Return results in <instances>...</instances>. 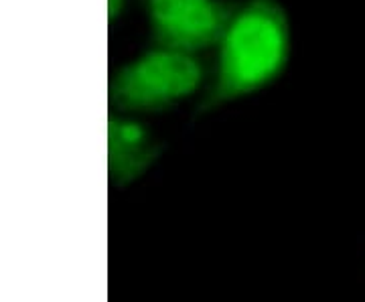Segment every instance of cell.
Instances as JSON below:
<instances>
[{
  "instance_id": "277c9868",
  "label": "cell",
  "mask_w": 365,
  "mask_h": 302,
  "mask_svg": "<svg viewBox=\"0 0 365 302\" xmlns=\"http://www.w3.org/2000/svg\"><path fill=\"white\" fill-rule=\"evenodd\" d=\"M163 145L138 120L110 116L108 120V172L116 187H126L148 171L160 157Z\"/></svg>"
},
{
  "instance_id": "6da1fadb",
  "label": "cell",
  "mask_w": 365,
  "mask_h": 302,
  "mask_svg": "<svg viewBox=\"0 0 365 302\" xmlns=\"http://www.w3.org/2000/svg\"><path fill=\"white\" fill-rule=\"evenodd\" d=\"M290 55L292 26L284 4L280 0H240L215 47L197 114L266 90L287 71Z\"/></svg>"
},
{
  "instance_id": "3957f363",
  "label": "cell",
  "mask_w": 365,
  "mask_h": 302,
  "mask_svg": "<svg viewBox=\"0 0 365 302\" xmlns=\"http://www.w3.org/2000/svg\"><path fill=\"white\" fill-rule=\"evenodd\" d=\"M240 0H140L155 47L193 53L215 49Z\"/></svg>"
},
{
  "instance_id": "7a4b0ae2",
  "label": "cell",
  "mask_w": 365,
  "mask_h": 302,
  "mask_svg": "<svg viewBox=\"0 0 365 302\" xmlns=\"http://www.w3.org/2000/svg\"><path fill=\"white\" fill-rule=\"evenodd\" d=\"M209 76L201 55L150 45L110 76L108 102L126 114H158L205 90Z\"/></svg>"
},
{
  "instance_id": "5b68a950",
  "label": "cell",
  "mask_w": 365,
  "mask_h": 302,
  "mask_svg": "<svg viewBox=\"0 0 365 302\" xmlns=\"http://www.w3.org/2000/svg\"><path fill=\"white\" fill-rule=\"evenodd\" d=\"M128 9V0H108V23L114 25Z\"/></svg>"
}]
</instances>
